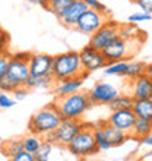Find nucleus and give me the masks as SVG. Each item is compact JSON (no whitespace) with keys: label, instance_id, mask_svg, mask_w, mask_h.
<instances>
[{"label":"nucleus","instance_id":"1","mask_svg":"<svg viewBox=\"0 0 152 161\" xmlns=\"http://www.w3.org/2000/svg\"><path fill=\"white\" fill-rule=\"evenodd\" d=\"M62 120H63V117L57 108V104H56V101H53L50 104H47L46 107L40 108L35 114L31 116L30 122H28V132L42 138L47 133L54 132Z\"/></svg>","mask_w":152,"mask_h":161},{"label":"nucleus","instance_id":"2","mask_svg":"<svg viewBox=\"0 0 152 161\" xmlns=\"http://www.w3.org/2000/svg\"><path fill=\"white\" fill-rule=\"evenodd\" d=\"M84 73L82 63H80L79 51L69 50L60 54L53 56V79L56 82L64 80L69 78L80 76Z\"/></svg>","mask_w":152,"mask_h":161},{"label":"nucleus","instance_id":"3","mask_svg":"<svg viewBox=\"0 0 152 161\" xmlns=\"http://www.w3.org/2000/svg\"><path fill=\"white\" fill-rule=\"evenodd\" d=\"M54 101L63 119H82V116L92 106L88 91H82V89L75 94L56 98Z\"/></svg>","mask_w":152,"mask_h":161},{"label":"nucleus","instance_id":"4","mask_svg":"<svg viewBox=\"0 0 152 161\" xmlns=\"http://www.w3.org/2000/svg\"><path fill=\"white\" fill-rule=\"evenodd\" d=\"M66 149L76 158H88L97 155L100 153V148L95 141L92 125L85 123V127L73 138V141L66 147Z\"/></svg>","mask_w":152,"mask_h":161},{"label":"nucleus","instance_id":"5","mask_svg":"<svg viewBox=\"0 0 152 161\" xmlns=\"http://www.w3.org/2000/svg\"><path fill=\"white\" fill-rule=\"evenodd\" d=\"M136 41H138V40H135V41H127V40H123V38H120V37L113 40V41L102 50L107 62H108V63H113V62L129 60L136 51L139 50V48H135V47H133V44H136Z\"/></svg>","mask_w":152,"mask_h":161},{"label":"nucleus","instance_id":"6","mask_svg":"<svg viewBox=\"0 0 152 161\" xmlns=\"http://www.w3.org/2000/svg\"><path fill=\"white\" fill-rule=\"evenodd\" d=\"M118 28L120 24L110 18H107L106 22L100 26V30H97L91 37H89L88 44L97 50H104L113 40H116L118 37Z\"/></svg>","mask_w":152,"mask_h":161},{"label":"nucleus","instance_id":"7","mask_svg":"<svg viewBox=\"0 0 152 161\" xmlns=\"http://www.w3.org/2000/svg\"><path fill=\"white\" fill-rule=\"evenodd\" d=\"M84 127L85 122H82L80 119H63L57 126V129L53 132L56 145L62 147V148H66Z\"/></svg>","mask_w":152,"mask_h":161},{"label":"nucleus","instance_id":"8","mask_svg":"<svg viewBox=\"0 0 152 161\" xmlns=\"http://www.w3.org/2000/svg\"><path fill=\"white\" fill-rule=\"evenodd\" d=\"M118 94H120V89L114 84L107 82V80H98L88 91L92 106H108Z\"/></svg>","mask_w":152,"mask_h":161},{"label":"nucleus","instance_id":"9","mask_svg":"<svg viewBox=\"0 0 152 161\" xmlns=\"http://www.w3.org/2000/svg\"><path fill=\"white\" fill-rule=\"evenodd\" d=\"M79 56H80V63H82V69L85 72L88 73H92L95 70H101L107 66V59L104 53L101 50H97L88 44L85 46L82 50L79 51Z\"/></svg>","mask_w":152,"mask_h":161},{"label":"nucleus","instance_id":"10","mask_svg":"<svg viewBox=\"0 0 152 161\" xmlns=\"http://www.w3.org/2000/svg\"><path fill=\"white\" fill-rule=\"evenodd\" d=\"M107 18L108 16L104 15V13L95 12V10L88 9V10L84 12V15L79 18V21H78V24H76L75 28H76L78 32H80V34L91 37L95 31L100 30V26L106 22Z\"/></svg>","mask_w":152,"mask_h":161},{"label":"nucleus","instance_id":"11","mask_svg":"<svg viewBox=\"0 0 152 161\" xmlns=\"http://www.w3.org/2000/svg\"><path fill=\"white\" fill-rule=\"evenodd\" d=\"M6 76L12 80L15 86L25 85L28 78L31 76L30 62H24V60H19V59H16V57L10 56L8 70H6Z\"/></svg>","mask_w":152,"mask_h":161},{"label":"nucleus","instance_id":"12","mask_svg":"<svg viewBox=\"0 0 152 161\" xmlns=\"http://www.w3.org/2000/svg\"><path fill=\"white\" fill-rule=\"evenodd\" d=\"M135 120H136V116L132 108H129V110H114L107 117V122L110 125H113L114 127H117L122 132H124L130 138H132V130H133Z\"/></svg>","mask_w":152,"mask_h":161},{"label":"nucleus","instance_id":"13","mask_svg":"<svg viewBox=\"0 0 152 161\" xmlns=\"http://www.w3.org/2000/svg\"><path fill=\"white\" fill-rule=\"evenodd\" d=\"M53 72V56L46 53H32L30 59L31 76H48Z\"/></svg>","mask_w":152,"mask_h":161},{"label":"nucleus","instance_id":"14","mask_svg":"<svg viewBox=\"0 0 152 161\" xmlns=\"http://www.w3.org/2000/svg\"><path fill=\"white\" fill-rule=\"evenodd\" d=\"M86 10H88V6H86L84 0H73L72 3L63 10V13L60 15L59 22L66 28H75L79 18Z\"/></svg>","mask_w":152,"mask_h":161},{"label":"nucleus","instance_id":"15","mask_svg":"<svg viewBox=\"0 0 152 161\" xmlns=\"http://www.w3.org/2000/svg\"><path fill=\"white\" fill-rule=\"evenodd\" d=\"M97 126L101 129L102 136L106 138V141L110 144L111 148L120 147V145L126 144L127 139H130V136L126 135L124 132H122L120 129H117V127H114L113 125H110V123L107 122V119L100 120V122L97 123Z\"/></svg>","mask_w":152,"mask_h":161},{"label":"nucleus","instance_id":"16","mask_svg":"<svg viewBox=\"0 0 152 161\" xmlns=\"http://www.w3.org/2000/svg\"><path fill=\"white\" fill-rule=\"evenodd\" d=\"M130 94L135 100H152V79L146 75L130 82Z\"/></svg>","mask_w":152,"mask_h":161},{"label":"nucleus","instance_id":"17","mask_svg":"<svg viewBox=\"0 0 152 161\" xmlns=\"http://www.w3.org/2000/svg\"><path fill=\"white\" fill-rule=\"evenodd\" d=\"M84 82H85V79H82L80 76L69 78V79L54 82V85H53V94H54L56 98L64 97V95H69V94H75L82 89Z\"/></svg>","mask_w":152,"mask_h":161},{"label":"nucleus","instance_id":"18","mask_svg":"<svg viewBox=\"0 0 152 161\" xmlns=\"http://www.w3.org/2000/svg\"><path fill=\"white\" fill-rule=\"evenodd\" d=\"M132 110L136 117L152 120V100H135Z\"/></svg>","mask_w":152,"mask_h":161},{"label":"nucleus","instance_id":"19","mask_svg":"<svg viewBox=\"0 0 152 161\" xmlns=\"http://www.w3.org/2000/svg\"><path fill=\"white\" fill-rule=\"evenodd\" d=\"M133 103H135V98L132 97V94H126V92H120L117 97L114 98L113 101L108 104V108L111 111L114 110H129L133 107Z\"/></svg>","mask_w":152,"mask_h":161},{"label":"nucleus","instance_id":"20","mask_svg":"<svg viewBox=\"0 0 152 161\" xmlns=\"http://www.w3.org/2000/svg\"><path fill=\"white\" fill-rule=\"evenodd\" d=\"M24 151V144H22V138H15V139H8L2 142V154L4 157L12 158L18 153Z\"/></svg>","mask_w":152,"mask_h":161},{"label":"nucleus","instance_id":"21","mask_svg":"<svg viewBox=\"0 0 152 161\" xmlns=\"http://www.w3.org/2000/svg\"><path fill=\"white\" fill-rule=\"evenodd\" d=\"M151 132H152V120L136 117L135 125H133V130H132V138L140 139V138L149 135Z\"/></svg>","mask_w":152,"mask_h":161},{"label":"nucleus","instance_id":"22","mask_svg":"<svg viewBox=\"0 0 152 161\" xmlns=\"http://www.w3.org/2000/svg\"><path fill=\"white\" fill-rule=\"evenodd\" d=\"M56 80L53 79V75H48V76H40V78H35V76H30L28 80H26L25 86L28 89H47V88H51L54 85Z\"/></svg>","mask_w":152,"mask_h":161},{"label":"nucleus","instance_id":"23","mask_svg":"<svg viewBox=\"0 0 152 161\" xmlns=\"http://www.w3.org/2000/svg\"><path fill=\"white\" fill-rule=\"evenodd\" d=\"M138 34H142L138 24H130L129 22L127 25H120V28H118V37L123 40H127V41L138 40V37H139Z\"/></svg>","mask_w":152,"mask_h":161},{"label":"nucleus","instance_id":"24","mask_svg":"<svg viewBox=\"0 0 152 161\" xmlns=\"http://www.w3.org/2000/svg\"><path fill=\"white\" fill-rule=\"evenodd\" d=\"M127 66H129L127 60L107 63V66L104 68V75L106 76H124V73L127 70Z\"/></svg>","mask_w":152,"mask_h":161},{"label":"nucleus","instance_id":"25","mask_svg":"<svg viewBox=\"0 0 152 161\" xmlns=\"http://www.w3.org/2000/svg\"><path fill=\"white\" fill-rule=\"evenodd\" d=\"M54 148H56L54 144H51V142H48V141L42 139L40 148H38L37 153L34 154L35 161H50L51 155H53V153H54Z\"/></svg>","mask_w":152,"mask_h":161},{"label":"nucleus","instance_id":"26","mask_svg":"<svg viewBox=\"0 0 152 161\" xmlns=\"http://www.w3.org/2000/svg\"><path fill=\"white\" fill-rule=\"evenodd\" d=\"M42 138L38 135H34V133H26L25 136H22V144H24V151H28L31 154H35L37 149L40 148L41 145Z\"/></svg>","mask_w":152,"mask_h":161},{"label":"nucleus","instance_id":"27","mask_svg":"<svg viewBox=\"0 0 152 161\" xmlns=\"http://www.w3.org/2000/svg\"><path fill=\"white\" fill-rule=\"evenodd\" d=\"M145 66L146 64L142 63V62H129V66H127V70L124 73V78L133 80L136 78L145 75Z\"/></svg>","mask_w":152,"mask_h":161},{"label":"nucleus","instance_id":"28","mask_svg":"<svg viewBox=\"0 0 152 161\" xmlns=\"http://www.w3.org/2000/svg\"><path fill=\"white\" fill-rule=\"evenodd\" d=\"M73 0H48V6H47V12L53 13L57 19L60 15L63 13V10L72 3Z\"/></svg>","mask_w":152,"mask_h":161},{"label":"nucleus","instance_id":"29","mask_svg":"<svg viewBox=\"0 0 152 161\" xmlns=\"http://www.w3.org/2000/svg\"><path fill=\"white\" fill-rule=\"evenodd\" d=\"M94 135H95V141H97V145H98V148H100V151H108V149H111L110 144L106 141V138L102 136V132L101 129L95 125L94 126Z\"/></svg>","mask_w":152,"mask_h":161},{"label":"nucleus","instance_id":"30","mask_svg":"<svg viewBox=\"0 0 152 161\" xmlns=\"http://www.w3.org/2000/svg\"><path fill=\"white\" fill-rule=\"evenodd\" d=\"M16 104L15 98L10 95V92H3L0 91V110H6V108H12Z\"/></svg>","mask_w":152,"mask_h":161},{"label":"nucleus","instance_id":"31","mask_svg":"<svg viewBox=\"0 0 152 161\" xmlns=\"http://www.w3.org/2000/svg\"><path fill=\"white\" fill-rule=\"evenodd\" d=\"M85 3H86V6H88V9H91V10H95V12H101L104 13V15H107L108 16V8H107L106 4H102L100 0H84Z\"/></svg>","mask_w":152,"mask_h":161},{"label":"nucleus","instance_id":"32","mask_svg":"<svg viewBox=\"0 0 152 161\" xmlns=\"http://www.w3.org/2000/svg\"><path fill=\"white\" fill-rule=\"evenodd\" d=\"M146 21H152L151 13L136 12V13H132L130 16H129V22L130 24H142V22H146Z\"/></svg>","mask_w":152,"mask_h":161},{"label":"nucleus","instance_id":"33","mask_svg":"<svg viewBox=\"0 0 152 161\" xmlns=\"http://www.w3.org/2000/svg\"><path fill=\"white\" fill-rule=\"evenodd\" d=\"M30 92H31V89H28L25 85H22V86H16L10 94H12V97L15 98V101L18 103V101L25 100V98L30 95Z\"/></svg>","mask_w":152,"mask_h":161},{"label":"nucleus","instance_id":"34","mask_svg":"<svg viewBox=\"0 0 152 161\" xmlns=\"http://www.w3.org/2000/svg\"><path fill=\"white\" fill-rule=\"evenodd\" d=\"M15 88L16 86L13 85V82L6 75L3 78H0V91H3V92H12Z\"/></svg>","mask_w":152,"mask_h":161},{"label":"nucleus","instance_id":"35","mask_svg":"<svg viewBox=\"0 0 152 161\" xmlns=\"http://www.w3.org/2000/svg\"><path fill=\"white\" fill-rule=\"evenodd\" d=\"M9 161H35V157L34 154L28 153V151H21L12 158H9Z\"/></svg>","mask_w":152,"mask_h":161},{"label":"nucleus","instance_id":"36","mask_svg":"<svg viewBox=\"0 0 152 161\" xmlns=\"http://www.w3.org/2000/svg\"><path fill=\"white\" fill-rule=\"evenodd\" d=\"M8 46H9V34L4 30H0V53L2 54L8 53Z\"/></svg>","mask_w":152,"mask_h":161},{"label":"nucleus","instance_id":"37","mask_svg":"<svg viewBox=\"0 0 152 161\" xmlns=\"http://www.w3.org/2000/svg\"><path fill=\"white\" fill-rule=\"evenodd\" d=\"M9 60H10V54L9 53H4V54L0 56V78H3L6 75V70H8L9 66Z\"/></svg>","mask_w":152,"mask_h":161},{"label":"nucleus","instance_id":"38","mask_svg":"<svg viewBox=\"0 0 152 161\" xmlns=\"http://www.w3.org/2000/svg\"><path fill=\"white\" fill-rule=\"evenodd\" d=\"M136 4L142 9V12H146L152 15V0H138Z\"/></svg>","mask_w":152,"mask_h":161},{"label":"nucleus","instance_id":"39","mask_svg":"<svg viewBox=\"0 0 152 161\" xmlns=\"http://www.w3.org/2000/svg\"><path fill=\"white\" fill-rule=\"evenodd\" d=\"M31 54H32V53H30V51H18V53H15V54H12V56L19 60H24V62H30Z\"/></svg>","mask_w":152,"mask_h":161},{"label":"nucleus","instance_id":"40","mask_svg":"<svg viewBox=\"0 0 152 161\" xmlns=\"http://www.w3.org/2000/svg\"><path fill=\"white\" fill-rule=\"evenodd\" d=\"M139 141V144L140 145H144V147H148V148H152V132L149 133V135L144 136V138H140Z\"/></svg>","mask_w":152,"mask_h":161},{"label":"nucleus","instance_id":"41","mask_svg":"<svg viewBox=\"0 0 152 161\" xmlns=\"http://www.w3.org/2000/svg\"><path fill=\"white\" fill-rule=\"evenodd\" d=\"M30 3L32 4H38V6H41L42 9H46L47 10V6H48V0H28Z\"/></svg>","mask_w":152,"mask_h":161},{"label":"nucleus","instance_id":"42","mask_svg":"<svg viewBox=\"0 0 152 161\" xmlns=\"http://www.w3.org/2000/svg\"><path fill=\"white\" fill-rule=\"evenodd\" d=\"M145 75L152 79V63H148L146 66H145Z\"/></svg>","mask_w":152,"mask_h":161},{"label":"nucleus","instance_id":"43","mask_svg":"<svg viewBox=\"0 0 152 161\" xmlns=\"http://www.w3.org/2000/svg\"><path fill=\"white\" fill-rule=\"evenodd\" d=\"M129 2H130V3H136V2H138V0H129Z\"/></svg>","mask_w":152,"mask_h":161},{"label":"nucleus","instance_id":"44","mask_svg":"<svg viewBox=\"0 0 152 161\" xmlns=\"http://www.w3.org/2000/svg\"><path fill=\"white\" fill-rule=\"evenodd\" d=\"M2 142H3V139H2V136H0V144H2Z\"/></svg>","mask_w":152,"mask_h":161},{"label":"nucleus","instance_id":"45","mask_svg":"<svg viewBox=\"0 0 152 161\" xmlns=\"http://www.w3.org/2000/svg\"><path fill=\"white\" fill-rule=\"evenodd\" d=\"M135 161H145V160H135Z\"/></svg>","mask_w":152,"mask_h":161},{"label":"nucleus","instance_id":"46","mask_svg":"<svg viewBox=\"0 0 152 161\" xmlns=\"http://www.w3.org/2000/svg\"><path fill=\"white\" fill-rule=\"evenodd\" d=\"M0 30H2V26H0Z\"/></svg>","mask_w":152,"mask_h":161},{"label":"nucleus","instance_id":"47","mask_svg":"<svg viewBox=\"0 0 152 161\" xmlns=\"http://www.w3.org/2000/svg\"><path fill=\"white\" fill-rule=\"evenodd\" d=\"M0 54H2V53H0Z\"/></svg>","mask_w":152,"mask_h":161},{"label":"nucleus","instance_id":"48","mask_svg":"<svg viewBox=\"0 0 152 161\" xmlns=\"http://www.w3.org/2000/svg\"><path fill=\"white\" fill-rule=\"evenodd\" d=\"M0 56H2V54H0Z\"/></svg>","mask_w":152,"mask_h":161}]
</instances>
